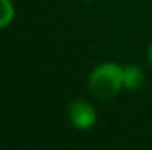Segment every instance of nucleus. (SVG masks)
<instances>
[{"mask_svg":"<svg viewBox=\"0 0 152 150\" xmlns=\"http://www.w3.org/2000/svg\"><path fill=\"white\" fill-rule=\"evenodd\" d=\"M89 90L101 100L112 99L123 88V68L115 62H103L95 66L87 80Z\"/></svg>","mask_w":152,"mask_h":150,"instance_id":"nucleus-1","label":"nucleus"},{"mask_svg":"<svg viewBox=\"0 0 152 150\" xmlns=\"http://www.w3.org/2000/svg\"><path fill=\"white\" fill-rule=\"evenodd\" d=\"M66 116H68L69 124L75 130H80V131H87V130L93 128L98 121L96 109L89 101L83 99L72 100L68 104Z\"/></svg>","mask_w":152,"mask_h":150,"instance_id":"nucleus-2","label":"nucleus"},{"mask_svg":"<svg viewBox=\"0 0 152 150\" xmlns=\"http://www.w3.org/2000/svg\"><path fill=\"white\" fill-rule=\"evenodd\" d=\"M145 83V74L143 71L133 63H129L123 66V88L129 91L139 90Z\"/></svg>","mask_w":152,"mask_h":150,"instance_id":"nucleus-3","label":"nucleus"},{"mask_svg":"<svg viewBox=\"0 0 152 150\" xmlns=\"http://www.w3.org/2000/svg\"><path fill=\"white\" fill-rule=\"evenodd\" d=\"M15 18V7L10 0H0V30L12 24Z\"/></svg>","mask_w":152,"mask_h":150,"instance_id":"nucleus-4","label":"nucleus"},{"mask_svg":"<svg viewBox=\"0 0 152 150\" xmlns=\"http://www.w3.org/2000/svg\"><path fill=\"white\" fill-rule=\"evenodd\" d=\"M148 56H149V62H151V65H152V44H151V47H149V51H148Z\"/></svg>","mask_w":152,"mask_h":150,"instance_id":"nucleus-5","label":"nucleus"}]
</instances>
